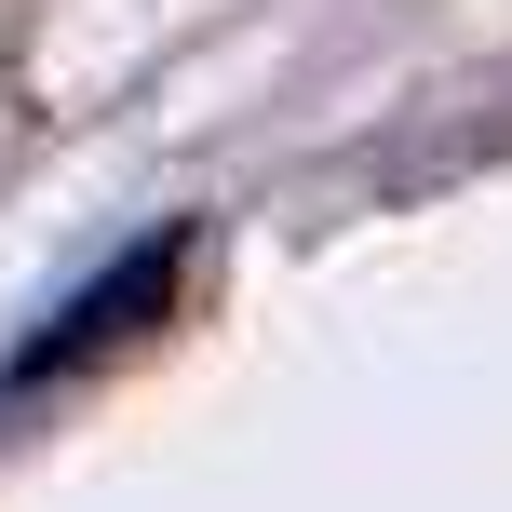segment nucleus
<instances>
[{
  "label": "nucleus",
  "mask_w": 512,
  "mask_h": 512,
  "mask_svg": "<svg viewBox=\"0 0 512 512\" xmlns=\"http://www.w3.org/2000/svg\"><path fill=\"white\" fill-rule=\"evenodd\" d=\"M176 283H189V230H149L135 256H108V270H95L68 310H54V324L14 351V391H54V378H95V364H122L135 337L176 324Z\"/></svg>",
  "instance_id": "obj_1"
}]
</instances>
